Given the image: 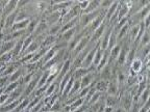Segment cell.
I'll return each instance as SVG.
<instances>
[{"label": "cell", "mask_w": 150, "mask_h": 112, "mask_svg": "<svg viewBox=\"0 0 150 112\" xmlns=\"http://www.w3.org/2000/svg\"><path fill=\"white\" fill-rule=\"evenodd\" d=\"M148 15H150V4L146 5L144 8L141 9L140 12L136 13L134 15H132V16L129 17V18H128L129 27H130V26L139 25L141 22L144 21V19H145Z\"/></svg>", "instance_id": "1"}, {"label": "cell", "mask_w": 150, "mask_h": 112, "mask_svg": "<svg viewBox=\"0 0 150 112\" xmlns=\"http://www.w3.org/2000/svg\"><path fill=\"white\" fill-rule=\"evenodd\" d=\"M91 36H92L91 33H88V34H86L83 37H82L81 40L79 41V43H78V44L76 45V47L74 48V50L70 53V58L71 59L74 58L75 56H77L78 54H79L80 52H81L82 50L88 46V44H89L90 41H91Z\"/></svg>", "instance_id": "2"}, {"label": "cell", "mask_w": 150, "mask_h": 112, "mask_svg": "<svg viewBox=\"0 0 150 112\" xmlns=\"http://www.w3.org/2000/svg\"><path fill=\"white\" fill-rule=\"evenodd\" d=\"M97 80H99L98 74L97 72H91L89 74H87L86 76L80 79V88H84V87L91 86L94 82H96Z\"/></svg>", "instance_id": "3"}, {"label": "cell", "mask_w": 150, "mask_h": 112, "mask_svg": "<svg viewBox=\"0 0 150 112\" xmlns=\"http://www.w3.org/2000/svg\"><path fill=\"white\" fill-rule=\"evenodd\" d=\"M117 75L116 76H112V79L108 82V89H106V94L108 96H114V97H118L120 93V89L118 86L117 83Z\"/></svg>", "instance_id": "4"}, {"label": "cell", "mask_w": 150, "mask_h": 112, "mask_svg": "<svg viewBox=\"0 0 150 112\" xmlns=\"http://www.w3.org/2000/svg\"><path fill=\"white\" fill-rule=\"evenodd\" d=\"M112 29H114V26L112 25H106L105 31L103 33L102 37L99 41V47L102 51H105L108 50V40H110V33L112 32Z\"/></svg>", "instance_id": "5"}, {"label": "cell", "mask_w": 150, "mask_h": 112, "mask_svg": "<svg viewBox=\"0 0 150 112\" xmlns=\"http://www.w3.org/2000/svg\"><path fill=\"white\" fill-rule=\"evenodd\" d=\"M98 47H99V43L96 45V46L94 47L93 49H92L91 51L89 52V53L87 54V56L84 57L83 61H82V63H81V68H83V69H89L90 66H92V65H93L94 55H95V52H96V50L98 49Z\"/></svg>", "instance_id": "6"}, {"label": "cell", "mask_w": 150, "mask_h": 112, "mask_svg": "<svg viewBox=\"0 0 150 112\" xmlns=\"http://www.w3.org/2000/svg\"><path fill=\"white\" fill-rule=\"evenodd\" d=\"M91 72H96V68H95L94 65L90 66L89 69L78 68V69H76V70L73 71L72 77L74 78L75 80H80L83 76H86V75L89 74V73H91Z\"/></svg>", "instance_id": "7"}, {"label": "cell", "mask_w": 150, "mask_h": 112, "mask_svg": "<svg viewBox=\"0 0 150 112\" xmlns=\"http://www.w3.org/2000/svg\"><path fill=\"white\" fill-rule=\"evenodd\" d=\"M98 74V78L99 80H103V81H106L108 82L110 79H112V64L108 63V64L102 69Z\"/></svg>", "instance_id": "8"}, {"label": "cell", "mask_w": 150, "mask_h": 112, "mask_svg": "<svg viewBox=\"0 0 150 112\" xmlns=\"http://www.w3.org/2000/svg\"><path fill=\"white\" fill-rule=\"evenodd\" d=\"M48 28H49V26L47 25V23L44 21V20H41L40 23L38 24V26L35 27V31L33 32V38H35V37L40 36V35H43V34H46L47 31H48Z\"/></svg>", "instance_id": "9"}, {"label": "cell", "mask_w": 150, "mask_h": 112, "mask_svg": "<svg viewBox=\"0 0 150 112\" xmlns=\"http://www.w3.org/2000/svg\"><path fill=\"white\" fill-rule=\"evenodd\" d=\"M128 14H129V7L126 5L125 1H119L117 21H119V20H121V19H123V18L128 17Z\"/></svg>", "instance_id": "10"}, {"label": "cell", "mask_w": 150, "mask_h": 112, "mask_svg": "<svg viewBox=\"0 0 150 112\" xmlns=\"http://www.w3.org/2000/svg\"><path fill=\"white\" fill-rule=\"evenodd\" d=\"M18 0H8L4 7H3V17H7L8 15L13 14L17 10Z\"/></svg>", "instance_id": "11"}, {"label": "cell", "mask_w": 150, "mask_h": 112, "mask_svg": "<svg viewBox=\"0 0 150 112\" xmlns=\"http://www.w3.org/2000/svg\"><path fill=\"white\" fill-rule=\"evenodd\" d=\"M106 25H108V24H106L105 22H104V23H103L102 25L99 26V27L97 28L96 30H95L93 33H92L91 42H93V43H98L99 41H100V38L102 37L103 33H104V31H105Z\"/></svg>", "instance_id": "12"}, {"label": "cell", "mask_w": 150, "mask_h": 112, "mask_svg": "<svg viewBox=\"0 0 150 112\" xmlns=\"http://www.w3.org/2000/svg\"><path fill=\"white\" fill-rule=\"evenodd\" d=\"M15 44H16V41H6V42L2 41V42L0 43V55L12 52Z\"/></svg>", "instance_id": "13"}, {"label": "cell", "mask_w": 150, "mask_h": 112, "mask_svg": "<svg viewBox=\"0 0 150 112\" xmlns=\"http://www.w3.org/2000/svg\"><path fill=\"white\" fill-rule=\"evenodd\" d=\"M118 5H119V1H112V5L106 9V14H105V23L108 24L110 21V19L112 18V16L116 14L118 9Z\"/></svg>", "instance_id": "14"}, {"label": "cell", "mask_w": 150, "mask_h": 112, "mask_svg": "<svg viewBox=\"0 0 150 112\" xmlns=\"http://www.w3.org/2000/svg\"><path fill=\"white\" fill-rule=\"evenodd\" d=\"M71 65H72V59H71V58L66 59V60L64 61L63 66H62V70H61V72H59V76H57V79H56L57 81L59 82V80H61L64 76H66V75H67V73L71 70Z\"/></svg>", "instance_id": "15"}, {"label": "cell", "mask_w": 150, "mask_h": 112, "mask_svg": "<svg viewBox=\"0 0 150 112\" xmlns=\"http://www.w3.org/2000/svg\"><path fill=\"white\" fill-rule=\"evenodd\" d=\"M23 76H24V70H23V65H22L21 68H19L16 72H14L11 76H8V84L13 83V82L19 81L21 78H23Z\"/></svg>", "instance_id": "16"}, {"label": "cell", "mask_w": 150, "mask_h": 112, "mask_svg": "<svg viewBox=\"0 0 150 112\" xmlns=\"http://www.w3.org/2000/svg\"><path fill=\"white\" fill-rule=\"evenodd\" d=\"M100 1L101 0H92L89 2V5L86 9H84L83 12H81L80 14H90V13H93L95 10L100 7Z\"/></svg>", "instance_id": "17"}, {"label": "cell", "mask_w": 150, "mask_h": 112, "mask_svg": "<svg viewBox=\"0 0 150 112\" xmlns=\"http://www.w3.org/2000/svg\"><path fill=\"white\" fill-rule=\"evenodd\" d=\"M41 18L40 17H37V18H31L30 21H29V24H28L27 28H26V34L27 35H31L33 32L35 31V27L38 26V24L40 23Z\"/></svg>", "instance_id": "18"}, {"label": "cell", "mask_w": 150, "mask_h": 112, "mask_svg": "<svg viewBox=\"0 0 150 112\" xmlns=\"http://www.w3.org/2000/svg\"><path fill=\"white\" fill-rule=\"evenodd\" d=\"M29 21H30V19H27V20H24V21H21V22H16V23L13 25L12 29H11V32H12V31L26 30V28H27L28 24H29Z\"/></svg>", "instance_id": "19"}, {"label": "cell", "mask_w": 150, "mask_h": 112, "mask_svg": "<svg viewBox=\"0 0 150 112\" xmlns=\"http://www.w3.org/2000/svg\"><path fill=\"white\" fill-rule=\"evenodd\" d=\"M128 30H129L128 23H127L126 25L123 26L122 28H120L119 30H118V32H117V44L121 43L122 41L124 40L125 37L127 36V34H128Z\"/></svg>", "instance_id": "20"}, {"label": "cell", "mask_w": 150, "mask_h": 112, "mask_svg": "<svg viewBox=\"0 0 150 112\" xmlns=\"http://www.w3.org/2000/svg\"><path fill=\"white\" fill-rule=\"evenodd\" d=\"M108 57H110V50H105V51L103 52V56H102V58H101L100 62H99V64L96 66L97 73L100 72V71L108 63Z\"/></svg>", "instance_id": "21"}, {"label": "cell", "mask_w": 150, "mask_h": 112, "mask_svg": "<svg viewBox=\"0 0 150 112\" xmlns=\"http://www.w3.org/2000/svg\"><path fill=\"white\" fill-rule=\"evenodd\" d=\"M150 43V32H149V29H146L145 32L143 33V35H142V37H141L140 42H139L138 46H137V48H142V47H145L147 46V45H149Z\"/></svg>", "instance_id": "22"}, {"label": "cell", "mask_w": 150, "mask_h": 112, "mask_svg": "<svg viewBox=\"0 0 150 112\" xmlns=\"http://www.w3.org/2000/svg\"><path fill=\"white\" fill-rule=\"evenodd\" d=\"M142 68H143V63H142V60L139 58H134V61L130 63V65H129V70L134 71L136 74H139V73L141 72V70H142Z\"/></svg>", "instance_id": "23"}, {"label": "cell", "mask_w": 150, "mask_h": 112, "mask_svg": "<svg viewBox=\"0 0 150 112\" xmlns=\"http://www.w3.org/2000/svg\"><path fill=\"white\" fill-rule=\"evenodd\" d=\"M105 106H108V107H112V108H115L117 106H119V96L114 97V96H108L106 94Z\"/></svg>", "instance_id": "24"}, {"label": "cell", "mask_w": 150, "mask_h": 112, "mask_svg": "<svg viewBox=\"0 0 150 112\" xmlns=\"http://www.w3.org/2000/svg\"><path fill=\"white\" fill-rule=\"evenodd\" d=\"M138 102L140 103L141 107L143 105H145L147 102H149V86L146 87L143 92L140 94V97H139V99H138Z\"/></svg>", "instance_id": "25"}, {"label": "cell", "mask_w": 150, "mask_h": 112, "mask_svg": "<svg viewBox=\"0 0 150 112\" xmlns=\"http://www.w3.org/2000/svg\"><path fill=\"white\" fill-rule=\"evenodd\" d=\"M94 88L96 89V91H100V92H106L108 89V82L103 81V80H97L95 83Z\"/></svg>", "instance_id": "26"}, {"label": "cell", "mask_w": 150, "mask_h": 112, "mask_svg": "<svg viewBox=\"0 0 150 112\" xmlns=\"http://www.w3.org/2000/svg\"><path fill=\"white\" fill-rule=\"evenodd\" d=\"M61 28H62V24L61 22H59V23L54 24V25L50 26L49 28H48V31H47V33H48V35H59V31H61Z\"/></svg>", "instance_id": "27"}, {"label": "cell", "mask_w": 150, "mask_h": 112, "mask_svg": "<svg viewBox=\"0 0 150 112\" xmlns=\"http://www.w3.org/2000/svg\"><path fill=\"white\" fill-rule=\"evenodd\" d=\"M27 19H31V17L29 16L24 9H19V10H17L16 22H21V21H24V20H27ZM16 22H15V23H16Z\"/></svg>", "instance_id": "28"}, {"label": "cell", "mask_w": 150, "mask_h": 112, "mask_svg": "<svg viewBox=\"0 0 150 112\" xmlns=\"http://www.w3.org/2000/svg\"><path fill=\"white\" fill-rule=\"evenodd\" d=\"M49 75H50L49 71H44V72H42V75H41L40 80H39V83H38L37 88H40V87L46 85V84H47V80H48ZM37 88H35V89H37Z\"/></svg>", "instance_id": "29"}, {"label": "cell", "mask_w": 150, "mask_h": 112, "mask_svg": "<svg viewBox=\"0 0 150 112\" xmlns=\"http://www.w3.org/2000/svg\"><path fill=\"white\" fill-rule=\"evenodd\" d=\"M103 52L102 50L100 49V47H98V49L96 50V52H95V55H94V59H93V65L96 68L97 65L99 64V62H100L101 58H102L103 56Z\"/></svg>", "instance_id": "30"}, {"label": "cell", "mask_w": 150, "mask_h": 112, "mask_svg": "<svg viewBox=\"0 0 150 112\" xmlns=\"http://www.w3.org/2000/svg\"><path fill=\"white\" fill-rule=\"evenodd\" d=\"M117 45V32L114 31L112 29V32L110 33V40H108V50H110L114 46Z\"/></svg>", "instance_id": "31"}, {"label": "cell", "mask_w": 150, "mask_h": 112, "mask_svg": "<svg viewBox=\"0 0 150 112\" xmlns=\"http://www.w3.org/2000/svg\"><path fill=\"white\" fill-rule=\"evenodd\" d=\"M11 61H13V56L11 52L0 55V63H2V64H8Z\"/></svg>", "instance_id": "32"}, {"label": "cell", "mask_w": 150, "mask_h": 112, "mask_svg": "<svg viewBox=\"0 0 150 112\" xmlns=\"http://www.w3.org/2000/svg\"><path fill=\"white\" fill-rule=\"evenodd\" d=\"M104 92H100V91H95V92L93 93V96L91 97V99L89 100V102H88V105L91 106L93 105V104H95V103H97L99 101V99L101 98V96H102Z\"/></svg>", "instance_id": "33"}, {"label": "cell", "mask_w": 150, "mask_h": 112, "mask_svg": "<svg viewBox=\"0 0 150 112\" xmlns=\"http://www.w3.org/2000/svg\"><path fill=\"white\" fill-rule=\"evenodd\" d=\"M63 107H64L63 102H61V101L59 100L57 102H55L53 104V105H52L51 107H50L49 111H52V112H59V111H62Z\"/></svg>", "instance_id": "34"}, {"label": "cell", "mask_w": 150, "mask_h": 112, "mask_svg": "<svg viewBox=\"0 0 150 112\" xmlns=\"http://www.w3.org/2000/svg\"><path fill=\"white\" fill-rule=\"evenodd\" d=\"M33 42V35H27V36H25V38H24V42H23V49H22L21 53H23V52L25 51L26 49H27L28 47L30 46V44ZM20 55H21V54H20Z\"/></svg>", "instance_id": "35"}, {"label": "cell", "mask_w": 150, "mask_h": 112, "mask_svg": "<svg viewBox=\"0 0 150 112\" xmlns=\"http://www.w3.org/2000/svg\"><path fill=\"white\" fill-rule=\"evenodd\" d=\"M140 108H141V105H140V103L138 102V100H134V101H132V104H131V107H130V109H129L128 112H139Z\"/></svg>", "instance_id": "36"}, {"label": "cell", "mask_w": 150, "mask_h": 112, "mask_svg": "<svg viewBox=\"0 0 150 112\" xmlns=\"http://www.w3.org/2000/svg\"><path fill=\"white\" fill-rule=\"evenodd\" d=\"M112 0H101L100 1V7L99 8L101 9H108V7L112 5Z\"/></svg>", "instance_id": "37"}, {"label": "cell", "mask_w": 150, "mask_h": 112, "mask_svg": "<svg viewBox=\"0 0 150 112\" xmlns=\"http://www.w3.org/2000/svg\"><path fill=\"white\" fill-rule=\"evenodd\" d=\"M90 89H91V86L84 87V88H80V90L78 91V93H77L78 98H84V97L88 94V92H89Z\"/></svg>", "instance_id": "38"}, {"label": "cell", "mask_w": 150, "mask_h": 112, "mask_svg": "<svg viewBox=\"0 0 150 112\" xmlns=\"http://www.w3.org/2000/svg\"><path fill=\"white\" fill-rule=\"evenodd\" d=\"M89 0H83V1H78V7H79L80 12H83L89 5Z\"/></svg>", "instance_id": "39"}, {"label": "cell", "mask_w": 150, "mask_h": 112, "mask_svg": "<svg viewBox=\"0 0 150 112\" xmlns=\"http://www.w3.org/2000/svg\"><path fill=\"white\" fill-rule=\"evenodd\" d=\"M29 3L28 0H18V4H17V10L19 9H23L26 5Z\"/></svg>", "instance_id": "40"}, {"label": "cell", "mask_w": 150, "mask_h": 112, "mask_svg": "<svg viewBox=\"0 0 150 112\" xmlns=\"http://www.w3.org/2000/svg\"><path fill=\"white\" fill-rule=\"evenodd\" d=\"M143 24H144V26H145L146 29H149V25H150V15H148V16L146 17L145 19H144Z\"/></svg>", "instance_id": "41"}, {"label": "cell", "mask_w": 150, "mask_h": 112, "mask_svg": "<svg viewBox=\"0 0 150 112\" xmlns=\"http://www.w3.org/2000/svg\"><path fill=\"white\" fill-rule=\"evenodd\" d=\"M139 112H149V102H147L145 105H143L140 108Z\"/></svg>", "instance_id": "42"}, {"label": "cell", "mask_w": 150, "mask_h": 112, "mask_svg": "<svg viewBox=\"0 0 150 112\" xmlns=\"http://www.w3.org/2000/svg\"><path fill=\"white\" fill-rule=\"evenodd\" d=\"M112 112H128V111H127V110H125L124 108L120 107V106H117V107L114 108Z\"/></svg>", "instance_id": "43"}, {"label": "cell", "mask_w": 150, "mask_h": 112, "mask_svg": "<svg viewBox=\"0 0 150 112\" xmlns=\"http://www.w3.org/2000/svg\"><path fill=\"white\" fill-rule=\"evenodd\" d=\"M4 88L5 87H0V96H1L2 93H4Z\"/></svg>", "instance_id": "44"}, {"label": "cell", "mask_w": 150, "mask_h": 112, "mask_svg": "<svg viewBox=\"0 0 150 112\" xmlns=\"http://www.w3.org/2000/svg\"><path fill=\"white\" fill-rule=\"evenodd\" d=\"M23 112H30V110H29V109H25Z\"/></svg>", "instance_id": "45"}, {"label": "cell", "mask_w": 150, "mask_h": 112, "mask_svg": "<svg viewBox=\"0 0 150 112\" xmlns=\"http://www.w3.org/2000/svg\"><path fill=\"white\" fill-rule=\"evenodd\" d=\"M45 112H52V111H45Z\"/></svg>", "instance_id": "46"}, {"label": "cell", "mask_w": 150, "mask_h": 112, "mask_svg": "<svg viewBox=\"0 0 150 112\" xmlns=\"http://www.w3.org/2000/svg\"><path fill=\"white\" fill-rule=\"evenodd\" d=\"M84 112H89V111H88V110H87V111H84Z\"/></svg>", "instance_id": "47"}]
</instances>
